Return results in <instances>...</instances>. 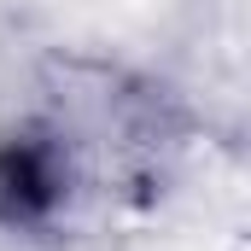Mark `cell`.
I'll list each match as a JSON object with an SVG mask.
<instances>
[{"label":"cell","mask_w":251,"mask_h":251,"mask_svg":"<svg viewBox=\"0 0 251 251\" xmlns=\"http://www.w3.org/2000/svg\"><path fill=\"white\" fill-rule=\"evenodd\" d=\"M76 199V140L53 117L29 111L0 128V234L41 240L70 216Z\"/></svg>","instance_id":"1"}]
</instances>
